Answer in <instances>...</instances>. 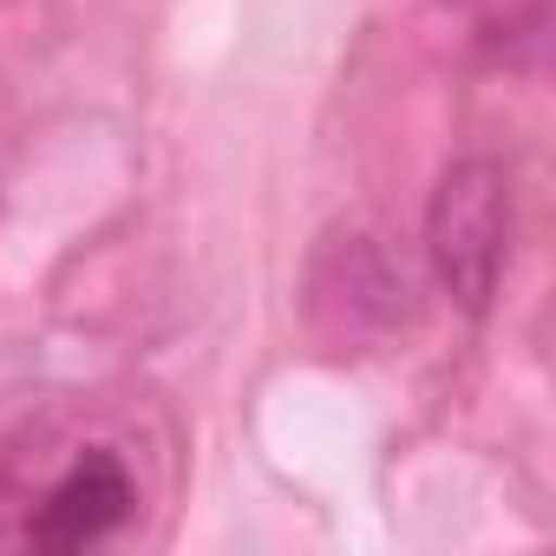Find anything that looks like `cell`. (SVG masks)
<instances>
[{
    "label": "cell",
    "instance_id": "obj_1",
    "mask_svg": "<svg viewBox=\"0 0 556 556\" xmlns=\"http://www.w3.org/2000/svg\"><path fill=\"white\" fill-rule=\"evenodd\" d=\"M504 255H510V170L497 157H458L426 210V262L465 315H484L504 282Z\"/></svg>",
    "mask_w": 556,
    "mask_h": 556
},
{
    "label": "cell",
    "instance_id": "obj_2",
    "mask_svg": "<svg viewBox=\"0 0 556 556\" xmlns=\"http://www.w3.org/2000/svg\"><path fill=\"white\" fill-rule=\"evenodd\" d=\"M406 315V268L387 255L380 236L341 223L321 236L308 262V321L334 348H367Z\"/></svg>",
    "mask_w": 556,
    "mask_h": 556
},
{
    "label": "cell",
    "instance_id": "obj_3",
    "mask_svg": "<svg viewBox=\"0 0 556 556\" xmlns=\"http://www.w3.org/2000/svg\"><path fill=\"white\" fill-rule=\"evenodd\" d=\"M125 517H131V478H125V465H118L112 452H86V458L40 497L27 536H34L40 549H86V543L112 536Z\"/></svg>",
    "mask_w": 556,
    "mask_h": 556
}]
</instances>
